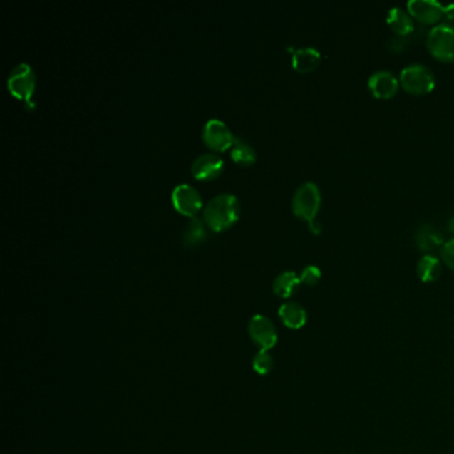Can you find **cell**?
<instances>
[{"label": "cell", "instance_id": "6da1fadb", "mask_svg": "<svg viewBox=\"0 0 454 454\" xmlns=\"http://www.w3.org/2000/svg\"><path fill=\"white\" fill-rule=\"evenodd\" d=\"M240 202L231 193L215 196L204 207L202 219L213 232H222L233 227L240 217Z\"/></svg>", "mask_w": 454, "mask_h": 454}, {"label": "cell", "instance_id": "7a4b0ae2", "mask_svg": "<svg viewBox=\"0 0 454 454\" xmlns=\"http://www.w3.org/2000/svg\"><path fill=\"white\" fill-rule=\"evenodd\" d=\"M7 86L11 95L15 99L23 101L29 111L35 110L36 105L32 99L36 90V75L31 66L27 63H21L14 67L10 72Z\"/></svg>", "mask_w": 454, "mask_h": 454}, {"label": "cell", "instance_id": "3957f363", "mask_svg": "<svg viewBox=\"0 0 454 454\" xmlns=\"http://www.w3.org/2000/svg\"><path fill=\"white\" fill-rule=\"evenodd\" d=\"M321 208V192L317 184L306 182L301 184L293 195L292 211L294 216L305 222L317 219Z\"/></svg>", "mask_w": 454, "mask_h": 454}, {"label": "cell", "instance_id": "277c9868", "mask_svg": "<svg viewBox=\"0 0 454 454\" xmlns=\"http://www.w3.org/2000/svg\"><path fill=\"white\" fill-rule=\"evenodd\" d=\"M400 84L405 91L421 96L433 91L435 76L433 71L424 64H409L400 73Z\"/></svg>", "mask_w": 454, "mask_h": 454}, {"label": "cell", "instance_id": "5b68a950", "mask_svg": "<svg viewBox=\"0 0 454 454\" xmlns=\"http://www.w3.org/2000/svg\"><path fill=\"white\" fill-rule=\"evenodd\" d=\"M426 47L435 59L444 63L454 61V27L437 24L426 33Z\"/></svg>", "mask_w": 454, "mask_h": 454}, {"label": "cell", "instance_id": "8992f818", "mask_svg": "<svg viewBox=\"0 0 454 454\" xmlns=\"http://www.w3.org/2000/svg\"><path fill=\"white\" fill-rule=\"evenodd\" d=\"M236 138L228 128V125L222 120L212 119L207 121L202 130V142L215 152H225L232 148Z\"/></svg>", "mask_w": 454, "mask_h": 454}, {"label": "cell", "instance_id": "52a82bcc", "mask_svg": "<svg viewBox=\"0 0 454 454\" xmlns=\"http://www.w3.org/2000/svg\"><path fill=\"white\" fill-rule=\"evenodd\" d=\"M172 204L175 210L187 217H196L202 210V199L196 188L188 184H180L172 192Z\"/></svg>", "mask_w": 454, "mask_h": 454}, {"label": "cell", "instance_id": "ba28073f", "mask_svg": "<svg viewBox=\"0 0 454 454\" xmlns=\"http://www.w3.org/2000/svg\"><path fill=\"white\" fill-rule=\"evenodd\" d=\"M248 332L254 344L263 351H269L277 343V331L272 321L263 314L253 316L248 325Z\"/></svg>", "mask_w": 454, "mask_h": 454}, {"label": "cell", "instance_id": "9c48e42d", "mask_svg": "<svg viewBox=\"0 0 454 454\" xmlns=\"http://www.w3.org/2000/svg\"><path fill=\"white\" fill-rule=\"evenodd\" d=\"M406 9L413 19L426 26H437L444 18V6L435 0H411Z\"/></svg>", "mask_w": 454, "mask_h": 454}, {"label": "cell", "instance_id": "30bf717a", "mask_svg": "<svg viewBox=\"0 0 454 454\" xmlns=\"http://www.w3.org/2000/svg\"><path fill=\"white\" fill-rule=\"evenodd\" d=\"M368 88L376 99L388 100L392 99L398 91L400 81L392 72L380 70L371 75L368 81Z\"/></svg>", "mask_w": 454, "mask_h": 454}, {"label": "cell", "instance_id": "8fae6325", "mask_svg": "<svg viewBox=\"0 0 454 454\" xmlns=\"http://www.w3.org/2000/svg\"><path fill=\"white\" fill-rule=\"evenodd\" d=\"M222 171L224 162L220 156L215 153H202L191 167L193 177L202 182H212L222 175Z\"/></svg>", "mask_w": 454, "mask_h": 454}, {"label": "cell", "instance_id": "7c38bea8", "mask_svg": "<svg viewBox=\"0 0 454 454\" xmlns=\"http://www.w3.org/2000/svg\"><path fill=\"white\" fill-rule=\"evenodd\" d=\"M386 24L397 36H401V38H406L414 32V21L412 15L400 7H393L388 11Z\"/></svg>", "mask_w": 454, "mask_h": 454}, {"label": "cell", "instance_id": "4fadbf2b", "mask_svg": "<svg viewBox=\"0 0 454 454\" xmlns=\"http://www.w3.org/2000/svg\"><path fill=\"white\" fill-rule=\"evenodd\" d=\"M321 64L320 51L313 47H305L294 51L292 55V67L300 73L313 72Z\"/></svg>", "mask_w": 454, "mask_h": 454}, {"label": "cell", "instance_id": "5bb4252c", "mask_svg": "<svg viewBox=\"0 0 454 454\" xmlns=\"http://www.w3.org/2000/svg\"><path fill=\"white\" fill-rule=\"evenodd\" d=\"M280 320L289 329H301L306 324V311L300 304L285 303L279 309Z\"/></svg>", "mask_w": 454, "mask_h": 454}, {"label": "cell", "instance_id": "9a60e30c", "mask_svg": "<svg viewBox=\"0 0 454 454\" xmlns=\"http://www.w3.org/2000/svg\"><path fill=\"white\" fill-rule=\"evenodd\" d=\"M416 271L418 279L423 283H434L440 279L443 273V264L441 260L433 254H425L418 260Z\"/></svg>", "mask_w": 454, "mask_h": 454}, {"label": "cell", "instance_id": "2e32d148", "mask_svg": "<svg viewBox=\"0 0 454 454\" xmlns=\"http://www.w3.org/2000/svg\"><path fill=\"white\" fill-rule=\"evenodd\" d=\"M416 244H417L420 251L429 252V251H434L437 248L441 249L445 242L443 234L438 232L434 227L429 225V224H424L418 228V231L416 233Z\"/></svg>", "mask_w": 454, "mask_h": 454}, {"label": "cell", "instance_id": "e0dca14e", "mask_svg": "<svg viewBox=\"0 0 454 454\" xmlns=\"http://www.w3.org/2000/svg\"><path fill=\"white\" fill-rule=\"evenodd\" d=\"M300 284V276H297L293 271H285L274 279L272 285L273 293L282 299H289L299 289Z\"/></svg>", "mask_w": 454, "mask_h": 454}, {"label": "cell", "instance_id": "ac0fdd59", "mask_svg": "<svg viewBox=\"0 0 454 454\" xmlns=\"http://www.w3.org/2000/svg\"><path fill=\"white\" fill-rule=\"evenodd\" d=\"M231 158L237 165L249 167L256 162L257 153L253 150V147L249 143L245 142L242 138H236L234 144L231 148Z\"/></svg>", "mask_w": 454, "mask_h": 454}, {"label": "cell", "instance_id": "d6986e66", "mask_svg": "<svg viewBox=\"0 0 454 454\" xmlns=\"http://www.w3.org/2000/svg\"><path fill=\"white\" fill-rule=\"evenodd\" d=\"M205 222L200 220L199 217H193L188 222L185 231L182 233V242L188 248L199 247L200 244L205 242L207 239V229H205Z\"/></svg>", "mask_w": 454, "mask_h": 454}, {"label": "cell", "instance_id": "ffe728a7", "mask_svg": "<svg viewBox=\"0 0 454 454\" xmlns=\"http://www.w3.org/2000/svg\"><path fill=\"white\" fill-rule=\"evenodd\" d=\"M253 369L254 372H257L262 376L271 373L273 368V358L269 351H263L260 349V352L254 356L252 361Z\"/></svg>", "mask_w": 454, "mask_h": 454}, {"label": "cell", "instance_id": "44dd1931", "mask_svg": "<svg viewBox=\"0 0 454 454\" xmlns=\"http://www.w3.org/2000/svg\"><path fill=\"white\" fill-rule=\"evenodd\" d=\"M300 280L301 283L308 285V287H314L317 285L319 282L321 280V271L319 267L316 265H306L303 269V272L300 274Z\"/></svg>", "mask_w": 454, "mask_h": 454}, {"label": "cell", "instance_id": "7402d4cb", "mask_svg": "<svg viewBox=\"0 0 454 454\" xmlns=\"http://www.w3.org/2000/svg\"><path fill=\"white\" fill-rule=\"evenodd\" d=\"M440 256H441L443 263L449 269L454 271V239H450L449 242H445L443 248L440 249Z\"/></svg>", "mask_w": 454, "mask_h": 454}, {"label": "cell", "instance_id": "603a6c76", "mask_svg": "<svg viewBox=\"0 0 454 454\" xmlns=\"http://www.w3.org/2000/svg\"><path fill=\"white\" fill-rule=\"evenodd\" d=\"M308 227H309V231H311L313 234H316V236H319L320 233L323 232V225H321V222H319L317 219L309 222Z\"/></svg>", "mask_w": 454, "mask_h": 454}, {"label": "cell", "instance_id": "cb8c5ba5", "mask_svg": "<svg viewBox=\"0 0 454 454\" xmlns=\"http://www.w3.org/2000/svg\"><path fill=\"white\" fill-rule=\"evenodd\" d=\"M444 16L448 21H454V3L444 6Z\"/></svg>", "mask_w": 454, "mask_h": 454}, {"label": "cell", "instance_id": "d4e9b609", "mask_svg": "<svg viewBox=\"0 0 454 454\" xmlns=\"http://www.w3.org/2000/svg\"><path fill=\"white\" fill-rule=\"evenodd\" d=\"M449 231L454 233V217L450 219V222H449Z\"/></svg>", "mask_w": 454, "mask_h": 454}]
</instances>
